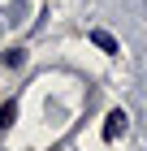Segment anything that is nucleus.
Instances as JSON below:
<instances>
[{
	"label": "nucleus",
	"instance_id": "obj_1",
	"mask_svg": "<svg viewBox=\"0 0 147 151\" xmlns=\"http://www.w3.org/2000/svg\"><path fill=\"white\" fill-rule=\"evenodd\" d=\"M117 134H125V112H113V116H108V125H104V138H108V142H113Z\"/></svg>",
	"mask_w": 147,
	"mask_h": 151
},
{
	"label": "nucleus",
	"instance_id": "obj_2",
	"mask_svg": "<svg viewBox=\"0 0 147 151\" xmlns=\"http://www.w3.org/2000/svg\"><path fill=\"white\" fill-rule=\"evenodd\" d=\"M91 43L100 47V52H117V39L108 35V30H91Z\"/></svg>",
	"mask_w": 147,
	"mask_h": 151
},
{
	"label": "nucleus",
	"instance_id": "obj_3",
	"mask_svg": "<svg viewBox=\"0 0 147 151\" xmlns=\"http://www.w3.org/2000/svg\"><path fill=\"white\" fill-rule=\"evenodd\" d=\"M13 116H17V99H4V108H0V129H9Z\"/></svg>",
	"mask_w": 147,
	"mask_h": 151
},
{
	"label": "nucleus",
	"instance_id": "obj_4",
	"mask_svg": "<svg viewBox=\"0 0 147 151\" xmlns=\"http://www.w3.org/2000/svg\"><path fill=\"white\" fill-rule=\"evenodd\" d=\"M4 65H9V69H22V65H26V52H22V47H17V52H9V56H4Z\"/></svg>",
	"mask_w": 147,
	"mask_h": 151
}]
</instances>
